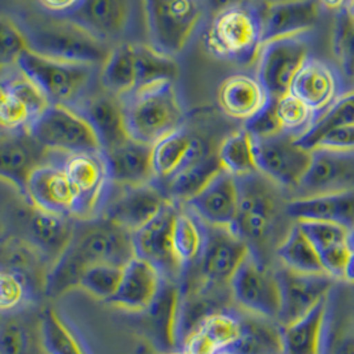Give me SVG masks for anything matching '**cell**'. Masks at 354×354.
<instances>
[{
  "label": "cell",
  "instance_id": "30bf717a",
  "mask_svg": "<svg viewBox=\"0 0 354 354\" xmlns=\"http://www.w3.org/2000/svg\"><path fill=\"white\" fill-rule=\"evenodd\" d=\"M252 142L260 175L283 188H300L312 161L310 151L301 148L295 136L285 132L269 138H252Z\"/></svg>",
  "mask_w": 354,
  "mask_h": 354
},
{
  "label": "cell",
  "instance_id": "4fadbf2b",
  "mask_svg": "<svg viewBox=\"0 0 354 354\" xmlns=\"http://www.w3.org/2000/svg\"><path fill=\"white\" fill-rule=\"evenodd\" d=\"M171 201L158 181L135 185H113L100 217L135 232L151 221Z\"/></svg>",
  "mask_w": 354,
  "mask_h": 354
},
{
  "label": "cell",
  "instance_id": "2e32d148",
  "mask_svg": "<svg viewBox=\"0 0 354 354\" xmlns=\"http://www.w3.org/2000/svg\"><path fill=\"white\" fill-rule=\"evenodd\" d=\"M15 220L20 227V239L37 249L48 266L68 247L75 232L70 216L46 212L28 203L26 209L17 211Z\"/></svg>",
  "mask_w": 354,
  "mask_h": 354
},
{
  "label": "cell",
  "instance_id": "e0dca14e",
  "mask_svg": "<svg viewBox=\"0 0 354 354\" xmlns=\"http://www.w3.org/2000/svg\"><path fill=\"white\" fill-rule=\"evenodd\" d=\"M23 198L37 209L73 217L76 197L60 160L36 167L27 178Z\"/></svg>",
  "mask_w": 354,
  "mask_h": 354
},
{
  "label": "cell",
  "instance_id": "f1b7e54d",
  "mask_svg": "<svg viewBox=\"0 0 354 354\" xmlns=\"http://www.w3.org/2000/svg\"><path fill=\"white\" fill-rule=\"evenodd\" d=\"M113 185L135 187L156 181L152 168V145L127 139L104 151Z\"/></svg>",
  "mask_w": 354,
  "mask_h": 354
},
{
  "label": "cell",
  "instance_id": "7dc6e473",
  "mask_svg": "<svg viewBox=\"0 0 354 354\" xmlns=\"http://www.w3.org/2000/svg\"><path fill=\"white\" fill-rule=\"evenodd\" d=\"M0 83L31 111L34 118H37L51 104L47 96L43 93V91L39 88L28 76H26L20 71L18 67L3 75L0 77Z\"/></svg>",
  "mask_w": 354,
  "mask_h": 354
},
{
  "label": "cell",
  "instance_id": "f546056e",
  "mask_svg": "<svg viewBox=\"0 0 354 354\" xmlns=\"http://www.w3.org/2000/svg\"><path fill=\"white\" fill-rule=\"evenodd\" d=\"M92 125L103 152L129 139L125 129L122 100L111 93L96 95L73 106Z\"/></svg>",
  "mask_w": 354,
  "mask_h": 354
},
{
  "label": "cell",
  "instance_id": "816d5d0a",
  "mask_svg": "<svg viewBox=\"0 0 354 354\" xmlns=\"http://www.w3.org/2000/svg\"><path fill=\"white\" fill-rule=\"evenodd\" d=\"M306 237L312 241V244L319 252L325 249L336 247L339 244L351 243V230L325 221H296Z\"/></svg>",
  "mask_w": 354,
  "mask_h": 354
},
{
  "label": "cell",
  "instance_id": "1f68e13d",
  "mask_svg": "<svg viewBox=\"0 0 354 354\" xmlns=\"http://www.w3.org/2000/svg\"><path fill=\"white\" fill-rule=\"evenodd\" d=\"M268 95L256 77L233 75L225 79L217 93L221 109L233 119L248 120L266 104Z\"/></svg>",
  "mask_w": 354,
  "mask_h": 354
},
{
  "label": "cell",
  "instance_id": "4dcf8cb0",
  "mask_svg": "<svg viewBox=\"0 0 354 354\" xmlns=\"http://www.w3.org/2000/svg\"><path fill=\"white\" fill-rule=\"evenodd\" d=\"M180 308L181 289L175 283L165 280L158 299L144 312L148 315L156 345L167 353L175 352L174 349L180 341Z\"/></svg>",
  "mask_w": 354,
  "mask_h": 354
},
{
  "label": "cell",
  "instance_id": "7c38bea8",
  "mask_svg": "<svg viewBox=\"0 0 354 354\" xmlns=\"http://www.w3.org/2000/svg\"><path fill=\"white\" fill-rule=\"evenodd\" d=\"M308 56L309 44L304 35L264 43L256 60V79L266 95L279 99L288 93L295 75Z\"/></svg>",
  "mask_w": 354,
  "mask_h": 354
},
{
  "label": "cell",
  "instance_id": "db71d44e",
  "mask_svg": "<svg viewBox=\"0 0 354 354\" xmlns=\"http://www.w3.org/2000/svg\"><path fill=\"white\" fill-rule=\"evenodd\" d=\"M354 152V124L337 127L330 129L316 142L313 151Z\"/></svg>",
  "mask_w": 354,
  "mask_h": 354
},
{
  "label": "cell",
  "instance_id": "7bdbcfd3",
  "mask_svg": "<svg viewBox=\"0 0 354 354\" xmlns=\"http://www.w3.org/2000/svg\"><path fill=\"white\" fill-rule=\"evenodd\" d=\"M32 280L18 270L0 268V313L24 309L35 295Z\"/></svg>",
  "mask_w": 354,
  "mask_h": 354
},
{
  "label": "cell",
  "instance_id": "277c9868",
  "mask_svg": "<svg viewBox=\"0 0 354 354\" xmlns=\"http://www.w3.org/2000/svg\"><path fill=\"white\" fill-rule=\"evenodd\" d=\"M205 43L220 59L239 66L256 63L263 46L261 10L247 3L216 14Z\"/></svg>",
  "mask_w": 354,
  "mask_h": 354
},
{
  "label": "cell",
  "instance_id": "44dd1931",
  "mask_svg": "<svg viewBox=\"0 0 354 354\" xmlns=\"http://www.w3.org/2000/svg\"><path fill=\"white\" fill-rule=\"evenodd\" d=\"M319 0H274L261 10L263 44L310 31L319 21Z\"/></svg>",
  "mask_w": 354,
  "mask_h": 354
},
{
  "label": "cell",
  "instance_id": "e7e4bbea",
  "mask_svg": "<svg viewBox=\"0 0 354 354\" xmlns=\"http://www.w3.org/2000/svg\"><path fill=\"white\" fill-rule=\"evenodd\" d=\"M351 244H352V247L354 248V230L352 232V236H351Z\"/></svg>",
  "mask_w": 354,
  "mask_h": 354
},
{
  "label": "cell",
  "instance_id": "ba28073f",
  "mask_svg": "<svg viewBox=\"0 0 354 354\" xmlns=\"http://www.w3.org/2000/svg\"><path fill=\"white\" fill-rule=\"evenodd\" d=\"M60 164L76 197L73 217L99 218L113 187L103 151L63 155Z\"/></svg>",
  "mask_w": 354,
  "mask_h": 354
},
{
  "label": "cell",
  "instance_id": "6da1fadb",
  "mask_svg": "<svg viewBox=\"0 0 354 354\" xmlns=\"http://www.w3.org/2000/svg\"><path fill=\"white\" fill-rule=\"evenodd\" d=\"M84 221L87 227L75 225L68 247L47 269L43 289L48 297L60 296L79 286L84 270L92 264L124 266L135 257L129 230L103 217Z\"/></svg>",
  "mask_w": 354,
  "mask_h": 354
},
{
  "label": "cell",
  "instance_id": "f907efd6",
  "mask_svg": "<svg viewBox=\"0 0 354 354\" xmlns=\"http://www.w3.org/2000/svg\"><path fill=\"white\" fill-rule=\"evenodd\" d=\"M34 115L0 83V135L28 131Z\"/></svg>",
  "mask_w": 354,
  "mask_h": 354
},
{
  "label": "cell",
  "instance_id": "52a82bcc",
  "mask_svg": "<svg viewBox=\"0 0 354 354\" xmlns=\"http://www.w3.org/2000/svg\"><path fill=\"white\" fill-rule=\"evenodd\" d=\"M28 132L53 153L103 151L92 125L75 106L50 104L34 119Z\"/></svg>",
  "mask_w": 354,
  "mask_h": 354
},
{
  "label": "cell",
  "instance_id": "e575fe53",
  "mask_svg": "<svg viewBox=\"0 0 354 354\" xmlns=\"http://www.w3.org/2000/svg\"><path fill=\"white\" fill-rule=\"evenodd\" d=\"M225 352L230 354H281L280 325L274 319L250 315L241 319V333Z\"/></svg>",
  "mask_w": 354,
  "mask_h": 354
},
{
  "label": "cell",
  "instance_id": "11a10c76",
  "mask_svg": "<svg viewBox=\"0 0 354 354\" xmlns=\"http://www.w3.org/2000/svg\"><path fill=\"white\" fill-rule=\"evenodd\" d=\"M352 249H353L352 244L346 243V244H339L336 247L319 252V260L324 268V272L333 279H341L344 266L346 264V260Z\"/></svg>",
  "mask_w": 354,
  "mask_h": 354
},
{
  "label": "cell",
  "instance_id": "91938a15",
  "mask_svg": "<svg viewBox=\"0 0 354 354\" xmlns=\"http://www.w3.org/2000/svg\"><path fill=\"white\" fill-rule=\"evenodd\" d=\"M333 354H354V337L344 338L337 345Z\"/></svg>",
  "mask_w": 354,
  "mask_h": 354
},
{
  "label": "cell",
  "instance_id": "5bb4252c",
  "mask_svg": "<svg viewBox=\"0 0 354 354\" xmlns=\"http://www.w3.org/2000/svg\"><path fill=\"white\" fill-rule=\"evenodd\" d=\"M178 203L171 200L151 221L131 233V241L135 257L156 266L167 281H175L184 272L177 261L172 230Z\"/></svg>",
  "mask_w": 354,
  "mask_h": 354
},
{
  "label": "cell",
  "instance_id": "6f0895ef",
  "mask_svg": "<svg viewBox=\"0 0 354 354\" xmlns=\"http://www.w3.org/2000/svg\"><path fill=\"white\" fill-rule=\"evenodd\" d=\"M201 3H204L213 14H218L223 12L225 10H230L233 7H239L243 4H247L248 0H200Z\"/></svg>",
  "mask_w": 354,
  "mask_h": 354
},
{
  "label": "cell",
  "instance_id": "3957f363",
  "mask_svg": "<svg viewBox=\"0 0 354 354\" xmlns=\"http://www.w3.org/2000/svg\"><path fill=\"white\" fill-rule=\"evenodd\" d=\"M30 50L60 60L103 66L112 47L66 17H31L20 24Z\"/></svg>",
  "mask_w": 354,
  "mask_h": 354
},
{
  "label": "cell",
  "instance_id": "7a4b0ae2",
  "mask_svg": "<svg viewBox=\"0 0 354 354\" xmlns=\"http://www.w3.org/2000/svg\"><path fill=\"white\" fill-rule=\"evenodd\" d=\"M131 139L153 145L184 127L185 112L174 80H160L120 99Z\"/></svg>",
  "mask_w": 354,
  "mask_h": 354
},
{
  "label": "cell",
  "instance_id": "9a60e30c",
  "mask_svg": "<svg viewBox=\"0 0 354 354\" xmlns=\"http://www.w3.org/2000/svg\"><path fill=\"white\" fill-rule=\"evenodd\" d=\"M250 252L248 244L230 228L205 224V244L196 263L200 283L213 286H230L239 266Z\"/></svg>",
  "mask_w": 354,
  "mask_h": 354
},
{
  "label": "cell",
  "instance_id": "ab89813d",
  "mask_svg": "<svg viewBox=\"0 0 354 354\" xmlns=\"http://www.w3.org/2000/svg\"><path fill=\"white\" fill-rule=\"evenodd\" d=\"M277 257L283 263V266L290 270L308 274L325 273L319 260V250L306 237L297 223L279 245Z\"/></svg>",
  "mask_w": 354,
  "mask_h": 354
},
{
  "label": "cell",
  "instance_id": "8fae6325",
  "mask_svg": "<svg viewBox=\"0 0 354 354\" xmlns=\"http://www.w3.org/2000/svg\"><path fill=\"white\" fill-rule=\"evenodd\" d=\"M232 299L245 312L277 321L281 296L276 272H272L250 249L230 283Z\"/></svg>",
  "mask_w": 354,
  "mask_h": 354
},
{
  "label": "cell",
  "instance_id": "ee69618b",
  "mask_svg": "<svg viewBox=\"0 0 354 354\" xmlns=\"http://www.w3.org/2000/svg\"><path fill=\"white\" fill-rule=\"evenodd\" d=\"M136 50L139 87L160 80L175 82L178 75V67L172 56L160 53L149 44H136Z\"/></svg>",
  "mask_w": 354,
  "mask_h": 354
},
{
  "label": "cell",
  "instance_id": "f35d334b",
  "mask_svg": "<svg viewBox=\"0 0 354 354\" xmlns=\"http://www.w3.org/2000/svg\"><path fill=\"white\" fill-rule=\"evenodd\" d=\"M354 124V89L339 93L336 100L322 113L317 115L296 142L306 151H313L316 142L330 129L337 127Z\"/></svg>",
  "mask_w": 354,
  "mask_h": 354
},
{
  "label": "cell",
  "instance_id": "03108f58",
  "mask_svg": "<svg viewBox=\"0 0 354 354\" xmlns=\"http://www.w3.org/2000/svg\"><path fill=\"white\" fill-rule=\"evenodd\" d=\"M214 354H230L228 352H225V351H218V352H216Z\"/></svg>",
  "mask_w": 354,
  "mask_h": 354
},
{
  "label": "cell",
  "instance_id": "74e56055",
  "mask_svg": "<svg viewBox=\"0 0 354 354\" xmlns=\"http://www.w3.org/2000/svg\"><path fill=\"white\" fill-rule=\"evenodd\" d=\"M40 336L46 354H89L75 329L53 308L40 315Z\"/></svg>",
  "mask_w": 354,
  "mask_h": 354
},
{
  "label": "cell",
  "instance_id": "94428289",
  "mask_svg": "<svg viewBox=\"0 0 354 354\" xmlns=\"http://www.w3.org/2000/svg\"><path fill=\"white\" fill-rule=\"evenodd\" d=\"M322 7H326L329 10H337L341 11L344 8H346L349 0H319Z\"/></svg>",
  "mask_w": 354,
  "mask_h": 354
},
{
  "label": "cell",
  "instance_id": "6125c7cd",
  "mask_svg": "<svg viewBox=\"0 0 354 354\" xmlns=\"http://www.w3.org/2000/svg\"><path fill=\"white\" fill-rule=\"evenodd\" d=\"M345 10H346V12H348V15L351 17V19L354 20V0H349V3H348Z\"/></svg>",
  "mask_w": 354,
  "mask_h": 354
},
{
  "label": "cell",
  "instance_id": "bcb514c9",
  "mask_svg": "<svg viewBox=\"0 0 354 354\" xmlns=\"http://www.w3.org/2000/svg\"><path fill=\"white\" fill-rule=\"evenodd\" d=\"M28 50L30 44L20 24L0 15V77L15 70L20 56Z\"/></svg>",
  "mask_w": 354,
  "mask_h": 354
},
{
  "label": "cell",
  "instance_id": "d6986e66",
  "mask_svg": "<svg viewBox=\"0 0 354 354\" xmlns=\"http://www.w3.org/2000/svg\"><path fill=\"white\" fill-rule=\"evenodd\" d=\"M132 17L133 0H82L66 18L109 43L128 32Z\"/></svg>",
  "mask_w": 354,
  "mask_h": 354
},
{
  "label": "cell",
  "instance_id": "f5cc1de1",
  "mask_svg": "<svg viewBox=\"0 0 354 354\" xmlns=\"http://www.w3.org/2000/svg\"><path fill=\"white\" fill-rule=\"evenodd\" d=\"M276 97L268 96L266 104L261 106V109L250 119L245 120L244 129L252 138H269L283 132L276 113Z\"/></svg>",
  "mask_w": 354,
  "mask_h": 354
},
{
  "label": "cell",
  "instance_id": "8992f818",
  "mask_svg": "<svg viewBox=\"0 0 354 354\" xmlns=\"http://www.w3.org/2000/svg\"><path fill=\"white\" fill-rule=\"evenodd\" d=\"M149 46L160 53H181L203 19L200 0H142Z\"/></svg>",
  "mask_w": 354,
  "mask_h": 354
},
{
  "label": "cell",
  "instance_id": "4316f807",
  "mask_svg": "<svg viewBox=\"0 0 354 354\" xmlns=\"http://www.w3.org/2000/svg\"><path fill=\"white\" fill-rule=\"evenodd\" d=\"M207 155L208 152L203 140L192 136L183 127L152 145L155 180L162 184Z\"/></svg>",
  "mask_w": 354,
  "mask_h": 354
},
{
  "label": "cell",
  "instance_id": "d590c367",
  "mask_svg": "<svg viewBox=\"0 0 354 354\" xmlns=\"http://www.w3.org/2000/svg\"><path fill=\"white\" fill-rule=\"evenodd\" d=\"M172 244L177 261L183 269L196 266L205 244V224L180 203L174 221Z\"/></svg>",
  "mask_w": 354,
  "mask_h": 354
},
{
  "label": "cell",
  "instance_id": "484cf974",
  "mask_svg": "<svg viewBox=\"0 0 354 354\" xmlns=\"http://www.w3.org/2000/svg\"><path fill=\"white\" fill-rule=\"evenodd\" d=\"M300 188L308 195L354 188V152L312 151Z\"/></svg>",
  "mask_w": 354,
  "mask_h": 354
},
{
  "label": "cell",
  "instance_id": "836d02e7",
  "mask_svg": "<svg viewBox=\"0 0 354 354\" xmlns=\"http://www.w3.org/2000/svg\"><path fill=\"white\" fill-rule=\"evenodd\" d=\"M0 354H46L40 336V316L31 317L23 309L0 319Z\"/></svg>",
  "mask_w": 354,
  "mask_h": 354
},
{
  "label": "cell",
  "instance_id": "f6af8a7d",
  "mask_svg": "<svg viewBox=\"0 0 354 354\" xmlns=\"http://www.w3.org/2000/svg\"><path fill=\"white\" fill-rule=\"evenodd\" d=\"M123 268L111 263L92 264L84 270L79 286L93 297L109 301L119 288Z\"/></svg>",
  "mask_w": 354,
  "mask_h": 354
},
{
  "label": "cell",
  "instance_id": "7402d4cb",
  "mask_svg": "<svg viewBox=\"0 0 354 354\" xmlns=\"http://www.w3.org/2000/svg\"><path fill=\"white\" fill-rule=\"evenodd\" d=\"M50 153L53 152L36 142L28 131L0 135V180L10 183L24 197L30 174L50 161Z\"/></svg>",
  "mask_w": 354,
  "mask_h": 354
},
{
  "label": "cell",
  "instance_id": "ffe728a7",
  "mask_svg": "<svg viewBox=\"0 0 354 354\" xmlns=\"http://www.w3.org/2000/svg\"><path fill=\"white\" fill-rule=\"evenodd\" d=\"M239 198L237 178L221 169L184 205L207 225L230 228L239 212Z\"/></svg>",
  "mask_w": 354,
  "mask_h": 354
},
{
  "label": "cell",
  "instance_id": "c3c4849f",
  "mask_svg": "<svg viewBox=\"0 0 354 354\" xmlns=\"http://www.w3.org/2000/svg\"><path fill=\"white\" fill-rule=\"evenodd\" d=\"M276 113L281 131L295 138L300 136L315 120V113L310 108L290 92L277 99Z\"/></svg>",
  "mask_w": 354,
  "mask_h": 354
},
{
  "label": "cell",
  "instance_id": "d4e9b609",
  "mask_svg": "<svg viewBox=\"0 0 354 354\" xmlns=\"http://www.w3.org/2000/svg\"><path fill=\"white\" fill-rule=\"evenodd\" d=\"M164 283L165 279L156 266L133 257L123 268L119 288L108 302L131 312L144 313L158 299Z\"/></svg>",
  "mask_w": 354,
  "mask_h": 354
},
{
  "label": "cell",
  "instance_id": "d6a6232c",
  "mask_svg": "<svg viewBox=\"0 0 354 354\" xmlns=\"http://www.w3.org/2000/svg\"><path fill=\"white\" fill-rule=\"evenodd\" d=\"M106 92L122 99L139 87L138 50L135 43H120L112 47L100 72Z\"/></svg>",
  "mask_w": 354,
  "mask_h": 354
},
{
  "label": "cell",
  "instance_id": "cb8c5ba5",
  "mask_svg": "<svg viewBox=\"0 0 354 354\" xmlns=\"http://www.w3.org/2000/svg\"><path fill=\"white\" fill-rule=\"evenodd\" d=\"M339 89L341 80L335 68L308 56L295 75L289 92L309 106L316 118L339 96Z\"/></svg>",
  "mask_w": 354,
  "mask_h": 354
},
{
  "label": "cell",
  "instance_id": "83f0119b",
  "mask_svg": "<svg viewBox=\"0 0 354 354\" xmlns=\"http://www.w3.org/2000/svg\"><path fill=\"white\" fill-rule=\"evenodd\" d=\"M329 316V295L300 319L280 325L281 354H324Z\"/></svg>",
  "mask_w": 354,
  "mask_h": 354
},
{
  "label": "cell",
  "instance_id": "8d00e7d4",
  "mask_svg": "<svg viewBox=\"0 0 354 354\" xmlns=\"http://www.w3.org/2000/svg\"><path fill=\"white\" fill-rule=\"evenodd\" d=\"M221 169L217 155L208 153L160 185L171 200L184 204L197 195Z\"/></svg>",
  "mask_w": 354,
  "mask_h": 354
},
{
  "label": "cell",
  "instance_id": "680465c9",
  "mask_svg": "<svg viewBox=\"0 0 354 354\" xmlns=\"http://www.w3.org/2000/svg\"><path fill=\"white\" fill-rule=\"evenodd\" d=\"M341 279L345 280L346 283H354V248L352 249V252L346 260V264L344 266Z\"/></svg>",
  "mask_w": 354,
  "mask_h": 354
},
{
  "label": "cell",
  "instance_id": "ac0fdd59",
  "mask_svg": "<svg viewBox=\"0 0 354 354\" xmlns=\"http://www.w3.org/2000/svg\"><path fill=\"white\" fill-rule=\"evenodd\" d=\"M276 276L281 296L279 325H288L309 312L321 299L330 295L335 280L326 273H299L285 266L276 272Z\"/></svg>",
  "mask_w": 354,
  "mask_h": 354
},
{
  "label": "cell",
  "instance_id": "9f6ffc18",
  "mask_svg": "<svg viewBox=\"0 0 354 354\" xmlns=\"http://www.w3.org/2000/svg\"><path fill=\"white\" fill-rule=\"evenodd\" d=\"M41 8L56 17H67L82 3V0H37Z\"/></svg>",
  "mask_w": 354,
  "mask_h": 354
},
{
  "label": "cell",
  "instance_id": "be15d7a7",
  "mask_svg": "<svg viewBox=\"0 0 354 354\" xmlns=\"http://www.w3.org/2000/svg\"><path fill=\"white\" fill-rule=\"evenodd\" d=\"M165 354H188L184 349H181V351H178V352H171V353H165Z\"/></svg>",
  "mask_w": 354,
  "mask_h": 354
},
{
  "label": "cell",
  "instance_id": "b9f144b4",
  "mask_svg": "<svg viewBox=\"0 0 354 354\" xmlns=\"http://www.w3.org/2000/svg\"><path fill=\"white\" fill-rule=\"evenodd\" d=\"M194 333L201 337L214 352L225 351L240 336L241 319L223 309L208 316Z\"/></svg>",
  "mask_w": 354,
  "mask_h": 354
},
{
  "label": "cell",
  "instance_id": "5b68a950",
  "mask_svg": "<svg viewBox=\"0 0 354 354\" xmlns=\"http://www.w3.org/2000/svg\"><path fill=\"white\" fill-rule=\"evenodd\" d=\"M97 66L60 60L28 50L20 56L18 68L28 76L51 104L76 106L92 82Z\"/></svg>",
  "mask_w": 354,
  "mask_h": 354
},
{
  "label": "cell",
  "instance_id": "9c48e42d",
  "mask_svg": "<svg viewBox=\"0 0 354 354\" xmlns=\"http://www.w3.org/2000/svg\"><path fill=\"white\" fill-rule=\"evenodd\" d=\"M237 183L240 192L239 212L230 230L253 249L266 243L272 234L279 214V204L269 180L259 176V172L240 177Z\"/></svg>",
  "mask_w": 354,
  "mask_h": 354
},
{
  "label": "cell",
  "instance_id": "603a6c76",
  "mask_svg": "<svg viewBox=\"0 0 354 354\" xmlns=\"http://www.w3.org/2000/svg\"><path fill=\"white\" fill-rule=\"evenodd\" d=\"M285 213L296 221H325L354 230V188L301 196L285 205Z\"/></svg>",
  "mask_w": 354,
  "mask_h": 354
},
{
  "label": "cell",
  "instance_id": "681fc988",
  "mask_svg": "<svg viewBox=\"0 0 354 354\" xmlns=\"http://www.w3.org/2000/svg\"><path fill=\"white\" fill-rule=\"evenodd\" d=\"M333 53L342 73L354 82V20L346 10L338 11L333 31Z\"/></svg>",
  "mask_w": 354,
  "mask_h": 354
},
{
  "label": "cell",
  "instance_id": "60d3db41",
  "mask_svg": "<svg viewBox=\"0 0 354 354\" xmlns=\"http://www.w3.org/2000/svg\"><path fill=\"white\" fill-rule=\"evenodd\" d=\"M221 168L236 178L257 174L252 136L245 129L232 133L217 151Z\"/></svg>",
  "mask_w": 354,
  "mask_h": 354
}]
</instances>
